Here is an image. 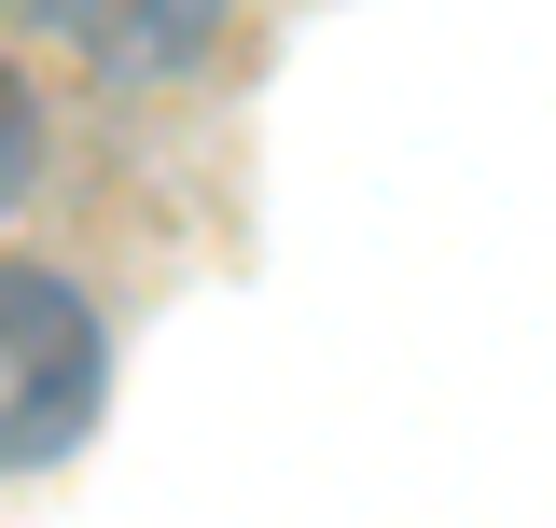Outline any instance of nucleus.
I'll use <instances>...</instances> for the list:
<instances>
[{"label": "nucleus", "instance_id": "2", "mask_svg": "<svg viewBox=\"0 0 556 528\" xmlns=\"http://www.w3.org/2000/svg\"><path fill=\"white\" fill-rule=\"evenodd\" d=\"M42 14L98 70H126V84H167V70H195L223 42V0H42Z\"/></svg>", "mask_w": 556, "mask_h": 528}, {"label": "nucleus", "instance_id": "1", "mask_svg": "<svg viewBox=\"0 0 556 528\" xmlns=\"http://www.w3.org/2000/svg\"><path fill=\"white\" fill-rule=\"evenodd\" d=\"M98 403V320L42 264H0V473L56 460Z\"/></svg>", "mask_w": 556, "mask_h": 528}, {"label": "nucleus", "instance_id": "3", "mask_svg": "<svg viewBox=\"0 0 556 528\" xmlns=\"http://www.w3.org/2000/svg\"><path fill=\"white\" fill-rule=\"evenodd\" d=\"M28 167H42V126H28V84L0 70V209L28 196Z\"/></svg>", "mask_w": 556, "mask_h": 528}]
</instances>
